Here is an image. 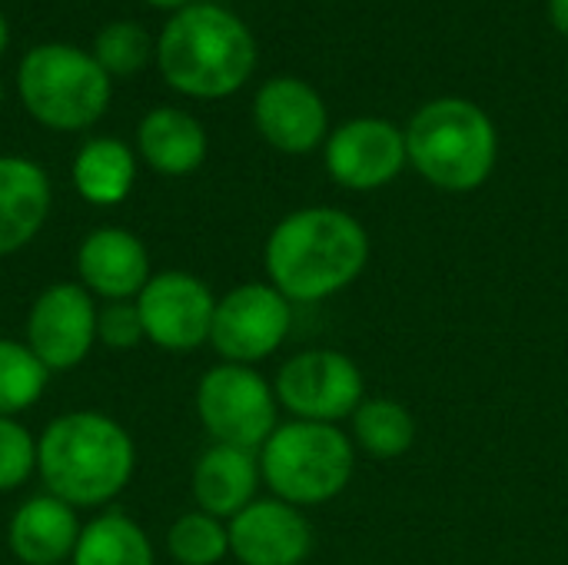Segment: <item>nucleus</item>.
<instances>
[{
  "instance_id": "18",
  "label": "nucleus",
  "mask_w": 568,
  "mask_h": 565,
  "mask_svg": "<svg viewBox=\"0 0 568 565\" xmlns=\"http://www.w3.org/2000/svg\"><path fill=\"white\" fill-rule=\"evenodd\" d=\"M260 483H263L260 453L213 443L196 460L190 490H193V503L200 513H210L230 523L236 513H243L256 500Z\"/></svg>"
},
{
  "instance_id": "31",
  "label": "nucleus",
  "mask_w": 568,
  "mask_h": 565,
  "mask_svg": "<svg viewBox=\"0 0 568 565\" xmlns=\"http://www.w3.org/2000/svg\"><path fill=\"white\" fill-rule=\"evenodd\" d=\"M0 100H3V87H0Z\"/></svg>"
},
{
  "instance_id": "11",
  "label": "nucleus",
  "mask_w": 568,
  "mask_h": 565,
  "mask_svg": "<svg viewBox=\"0 0 568 565\" xmlns=\"http://www.w3.org/2000/svg\"><path fill=\"white\" fill-rule=\"evenodd\" d=\"M97 300L80 283L47 286L27 313V346L50 373L77 370L97 346Z\"/></svg>"
},
{
  "instance_id": "24",
  "label": "nucleus",
  "mask_w": 568,
  "mask_h": 565,
  "mask_svg": "<svg viewBox=\"0 0 568 565\" xmlns=\"http://www.w3.org/2000/svg\"><path fill=\"white\" fill-rule=\"evenodd\" d=\"M166 553L176 565H220L230 556V529L210 513H183L166 529Z\"/></svg>"
},
{
  "instance_id": "8",
  "label": "nucleus",
  "mask_w": 568,
  "mask_h": 565,
  "mask_svg": "<svg viewBox=\"0 0 568 565\" xmlns=\"http://www.w3.org/2000/svg\"><path fill=\"white\" fill-rule=\"evenodd\" d=\"M276 403L303 423L339 426L366 400V380L353 356L339 350H303L276 373Z\"/></svg>"
},
{
  "instance_id": "9",
  "label": "nucleus",
  "mask_w": 568,
  "mask_h": 565,
  "mask_svg": "<svg viewBox=\"0 0 568 565\" xmlns=\"http://www.w3.org/2000/svg\"><path fill=\"white\" fill-rule=\"evenodd\" d=\"M293 330V303L270 283H240L216 296L210 346L223 363L256 366L270 360Z\"/></svg>"
},
{
  "instance_id": "14",
  "label": "nucleus",
  "mask_w": 568,
  "mask_h": 565,
  "mask_svg": "<svg viewBox=\"0 0 568 565\" xmlns=\"http://www.w3.org/2000/svg\"><path fill=\"white\" fill-rule=\"evenodd\" d=\"M153 266L143 240L123 226H100L77 246V283L103 303L136 300Z\"/></svg>"
},
{
  "instance_id": "1",
  "label": "nucleus",
  "mask_w": 568,
  "mask_h": 565,
  "mask_svg": "<svg viewBox=\"0 0 568 565\" xmlns=\"http://www.w3.org/2000/svg\"><path fill=\"white\" fill-rule=\"evenodd\" d=\"M369 263L366 226L336 206L286 213L266 236V283L290 303H323L353 286Z\"/></svg>"
},
{
  "instance_id": "16",
  "label": "nucleus",
  "mask_w": 568,
  "mask_h": 565,
  "mask_svg": "<svg viewBox=\"0 0 568 565\" xmlns=\"http://www.w3.org/2000/svg\"><path fill=\"white\" fill-rule=\"evenodd\" d=\"M83 523L63 500L40 493L20 503L7 523V546L23 565H63L73 559Z\"/></svg>"
},
{
  "instance_id": "32",
  "label": "nucleus",
  "mask_w": 568,
  "mask_h": 565,
  "mask_svg": "<svg viewBox=\"0 0 568 565\" xmlns=\"http://www.w3.org/2000/svg\"><path fill=\"white\" fill-rule=\"evenodd\" d=\"M63 565H70V563H63Z\"/></svg>"
},
{
  "instance_id": "28",
  "label": "nucleus",
  "mask_w": 568,
  "mask_h": 565,
  "mask_svg": "<svg viewBox=\"0 0 568 565\" xmlns=\"http://www.w3.org/2000/svg\"><path fill=\"white\" fill-rule=\"evenodd\" d=\"M549 17H552L556 30H562L568 37V0H549Z\"/></svg>"
},
{
  "instance_id": "23",
  "label": "nucleus",
  "mask_w": 568,
  "mask_h": 565,
  "mask_svg": "<svg viewBox=\"0 0 568 565\" xmlns=\"http://www.w3.org/2000/svg\"><path fill=\"white\" fill-rule=\"evenodd\" d=\"M50 383V370L20 340L0 336V416L17 420L33 410Z\"/></svg>"
},
{
  "instance_id": "25",
  "label": "nucleus",
  "mask_w": 568,
  "mask_h": 565,
  "mask_svg": "<svg viewBox=\"0 0 568 565\" xmlns=\"http://www.w3.org/2000/svg\"><path fill=\"white\" fill-rule=\"evenodd\" d=\"M153 37L133 23V20H113L106 23L97 37H93V60L103 67V73L113 80V77H133L140 73L150 57H153Z\"/></svg>"
},
{
  "instance_id": "29",
  "label": "nucleus",
  "mask_w": 568,
  "mask_h": 565,
  "mask_svg": "<svg viewBox=\"0 0 568 565\" xmlns=\"http://www.w3.org/2000/svg\"><path fill=\"white\" fill-rule=\"evenodd\" d=\"M146 3L163 7V10H183V7H190V0H146Z\"/></svg>"
},
{
  "instance_id": "22",
  "label": "nucleus",
  "mask_w": 568,
  "mask_h": 565,
  "mask_svg": "<svg viewBox=\"0 0 568 565\" xmlns=\"http://www.w3.org/2000/svg\"><path fill=\"white\" fill-rule=\"evenodd\" d=\"M349 440L369 460H399L416 443V416L389 396H366L349 416Z\"/></svg>"
},
{
  "instance_id": "17",
  "label": "nucleus",
  "mask_w": 568,
  "mask_h": 565,
  "mask_svg": "<svg viewBox=\"0 0 568 565\" xmlns=\"http://www.w3.org/2000/svg\"><path fill=\"white\" fill-rule=\"evenodd\" d=\"M50 176L27 157H0V256L30 246L50 216Z\"/></svg>"
},
{
  "instance_id": "4",
  "label": "nucleus",
  "mask_w": 568,
  "mask_h": 565,
  "mask_svg": "<svg viewBox=\"0 0 568 565\" xmlns=\"http://www.w3.org/2000/svg\"><path fill=\"white\" fill-rule=\"evenodd\" d=\"M409 163L423 180L446 193L479 190L499 153V137L493 120L469 100L443 97L426 103L406 130Z\"/></svg>"
},
{
  "instance_id": "12",
  "label": "nucleus",
  "mask_w": 568,
  "mask_h": 565,
  "mask_svg": "<svg viewBox=\"0 0 568 565\" xmlns=\"http://www.w3.org/2000/svg\"><path fill=\"white\" fill-rule=\"evenodd\" d=\"M326 170L346 190H379L409 163L406 133L379 117L346 120L326 137Z\"/></svg>"
},
{
  "instance_id": "13",
  "label": "nucleus",
  "mask_w": 568,
  "mask_h": 565,
  "mask_svg": "<svg viewBox=\"0 0 568 565\" xmlns=\"http://www.w3.org/2000/svg\"><path fill=\"white\" fill-rule=\"evenodd\" d=\"M230 556L240 565H303L313 553V526L303 509L270 496L253 500L230 523Z\"/></svg>"
},
{
  "instance_id": "5",
  "label": "nucleus",
  "mask_w": 568,
  "mask_h": 565,
  "mask_svg": "<svg viewBox=\"0 0 568 565\" xmlns=\"http://www.w3.org/2000/svg\"><path fill=\"white\" fill-rule=\"evenodd\" d=\"M260 473L270 493L296 509L333 503L356 473V446L346 430L329 423L290 420L260 450Z\"/></svg>"
},
{
  "instance_id": "10",
  "label": "nucleus",
  "mask_w": 568,
  "mask_h": 565,
  "mask_svg": "<svg viewBox=\"0 0 568 565\" xmlns=\"http://www.w3.org/2000/svg\"><path fill=\"white\" fill-rule=\"evenodd\" d=\"M146 343L166 353H193L210 343L216 296L186 270H160L133 300Z\"/></svg>"
},
{
  "instance_id": "21",
  "label": "nucleus",
  "mask_w": 568,
  "mask_h": 565,
  "mask_svg": "<svg viewBox=\"0 0 568 565\" xmlns=\"http://www.w3.org/2000/svg\"><path fill=\"white\" fill-rule=\"evenodd\" d=\"M70 565H156V553L136 519L110 509L80 529Z\"/></svg>"
},
{
  "instance_id": "26",
  "label": "nucleus",
  "mask_w": 568,
  "mask_h": 565,
  "mask_svg": "<svg viewBox=\"0 0 568 565\" xmlns=\"http://www.w3.org/2000/svg\"><path fill=\"white\" fill-rule=\"evenodd\" d=\"M37 473V440L17 420L0 416V493L20 490Z\"/></svg>"
},
{
  "instance_id": "2",
  "label": "nucleus",
  "mask_w": 568,
  "mask_h": 565,
  "mask_svg": "<svg viewBox=\"0 0 568 565\" xmlns=\"http://www.w3.org/2000/svg\"><path fill=\"white\" fill-rule=\"evenodd\" d=\"M136 473L133 436L97 410L57 416L37 436V476L47 493L73 509L116 500Z\"/></svg>"
},
{
  "instance_id": "3",
  "label": "nucleus",
  "mask_w": 568,
  "mask_h": 565,
  "mask_svg": "<svg viewBox=\"0 0 568 565\" xmlns=\"http://www.w3.org/2000/svg\"><path fill=\"white\" fill-rule=\"evenodd\" d=\"M156 67L173 90L220 100L250 80L256 43L236 13L216 3H190L166 20L156 40Z\"/></svg>"
},
{
  "instance_id": "19",
  "label": "nucleus",
  "mask_w": 568,
  "mask_h": 565,
  "mask_svg": "<svg viewBox=\"0 0 568 565\" xmlns=\"http://www.w3.org/2000/svg\"><path fill=\"white\" fill-rule=\"evenodd\" d=\"M210 150L203 123L176 107L150 110L136 127V153L163 176H186L203 167Z\"/></svg>"
},
{
  "instance_id": "20",
  "label": "nucleus",
  "mask_w": 568,
  "mask_h": 565,
  "mask_svg": "<svg viewBox=\"0 0 568 565\" xmlns=\"http://www.w3.org/2000/svg\"><path fill=\"white\" fill-rule=\"evenodd\" d=\"M70 176L90 206H116L136 183V157L116 137H93L77 150Z\"/></svg>"
},
{
  "instance_id": "15",
  "label": "nucleus",
  "mask_w": 568,
  "mask_h": 565,
  "mask_svg": "<svg viewBox=\"0 0 568 565\" xmlns=\"http://www.w3.org/2000/svg\"><path fill=\"white\" fill-rule=\"evenodd\" d=\"M253 120L270 147L293 157L316 150L329 127L323 97L296 77H276L263 83L253 100Z\"/></svg>"
},
{
  "instance_id": "27",
  "label": "nucleus",
  "mask_w": 568,
  "mask_h": 565,
  "mask_svg": "<svg viewBox=\"0 0 568 565\" xmlns=\"http://www.w3.org/2000/svg\"><path fill=\"white\" fill-rule=\"evenodd\" d=\"M97 343H103L113 353H126V350H136L140 343H146L143 323H140V310H136L133 300H126V303H103L100 306Z\"/></svg>"
},
{
  "instance_id": "7",
  "label": "nucleus",
  "mask_w": 568,
  "mask_h": 565,
  "mask_svg": "<svg viewBox=\"0 0 568 565\" xmlns=\"http://www.w3.org/2000/svg\"><path fill=\"white\" fill-rule=\"evenodd\" d=\"M196 420L220 446L260 453L280 426V403L273 383L253 366L216 363L196 383Z\"/></svg>"
},
{
  "instance_id": "30",
  "label": "nucleus",
  "mask_w": 568,
  "mask_h": 565,
  "mask_svg": "<svg viewBox=\"0 0 568 565\" xmlns=\"http://www.w3.org/2000/svg\"><path fill=\"white\" fill-rule=\"evenodd\" d=\"M7 43H10V27H7V17L0 13V57H3Z\"/></svg>"
},
{
  "instance_id": "6",
  "label": "nucleus",
  "mask_w": 568,
  "mask_h": 565,
  "mask_svg": "<svg viewBox=\"0 0 568 565\" xmlns=\"http://www.w3.org/2000/svg\"><path fill=\"white\" fill-rule=\"evenodd\" d=\"M17 93L27 113L57 133L93 127L110 107V77L93 53L70 43H37L17 67Z\"/></svg>"
}]
</instances>
